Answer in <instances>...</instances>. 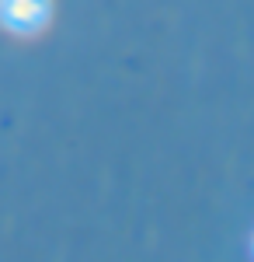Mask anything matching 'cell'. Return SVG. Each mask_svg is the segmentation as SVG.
<instances>
[{
	"label": "cell",
	"mask_w": 254,
	"mask_h": 262,
	"mask_svg": "<svg viewBox=\"0 0 254 262\" xmlns=\"http://www.w3.org/2000/svg\"><path fill=\"white\" fill-rule=\"evenodd\" d=\"M53 0H0V21L14 32H39L49 21Z\"/></svg>",
	"instance_id": "1"
}]
</instances>
